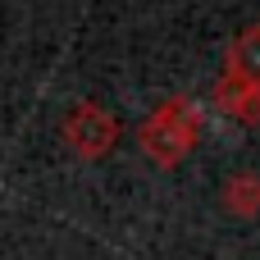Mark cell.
Here are the masks:
<instances>
[{
	"mask_svg": "<svg viewBox=\"0 0 260 260\" xmlns=\"http://www.w3.org/2000/svg\"><path fill=\"white\" fill-rule=\"evenodd\" d=\"M197 142H201V110L192 101H183V96H174L160 110H151V119L137 128V146L155 165H178Z\"/></svg>",
	"mask_w": 260,
	"mask_h": 260,
	"instance_id": "1",
	"label": "cell"
},
{
	"mask_svg": "<svg viewBox=\"0 0 260 260\" xmlns=\"http://www.w3.org/2000/svg\"><path fill=\"white\" fill-rule=\"evenodd\" d=\"M59 133H64V146H69L73 155L101 160V155H110L114 142H119V119H114L105 105H96V101H78V105L64 114Z\"/></svg>",
	"mask_w": 260,
	"mask_h": 260,
	"instance_id": "2",
	"label": "cell"
},
{
	"mask_svg": "<svg viewBox=\"0 0 260 260\" xmlns=\"http://www.w3.org/2000/svg\"><path fill=\"white\" fill-rule=\"evenodd\" d=\"M215 110L229 114L242 128H260V82H247V78L224 73L215 82Z\"/></svg>",
	"mask_w": 260,
	"mask_h": 260,
	"instance_id": "3",
	"label": "cell"
},
{
	"mask_svg": "<svg viewBox=\"0 0 260 260\" xmlns=\"http://www.w3.org/2000/svg\"><path fill=\"white\" fill-rule=\"evenodd\" d=\"M219 201H224L229 215H238V219H256V215H260V174H251V169L233 174V178L224 183Z\"/></svg>",
	"mask_w": 260,
	"mask_h": 260,
	"instance_id": "4",
	"label": "cell"
},
{
	"mask_svg": "<svg viewBox=\"0 0 260 260\" xmlns=\"http://www.w3.org/2000/svg\"><path fill=\"white\" fill-rule=\"evenodd\" d=\"M224 73L247 78V82H260V23L247 27L242 37H233V46H229V69H224Z\"/></svg>",
	"mask_w": 260,
	"mask_h": 260,
	"instance_id": "5",
	"label": "cell"
}]
</instances>
